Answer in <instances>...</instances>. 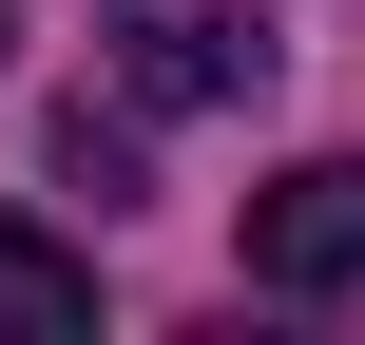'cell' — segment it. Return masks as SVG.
<instances>
[{
	"mask_svg": "<svg viewBox=\"0 0 365 345\" xmlns=\"http://www.w3.org/2000/svg\"><path fill=\"white\" fill-rule=\"evenodd\" d=\"M58 192H96V211H135V192H154V173H135V134H115V115H96V96H77V115H58Z\"/></svg>",
	"mask_w": 365,
	"mask_h": 345,
	"instance_id": "4",
	"label": "cell"
},
{
	"mask_svg": "<svg viewBox=\"0 0 365 345\" xmlns=\"http://www.w3.org/2000/svg\"><path fill=\"white\" fill-rule=\"evenodd\" d=\"M250 288H365V154H308L250 192Z\"/></svg>",
	"mask_w": 365,
	"mask_h": 345,
	"instance_id": "2",
	"label": "cell"
},
{
	"mask_svg": "<svg viewBox=\"0 0 365 345\" xmlns=\"http://www.w3.org/2000/svg\"><path fill=\"white\" fill-rule=\"evenodd\" d=\"M96 58L135 115H250L269 96V19L250 0H96Z\"/></svg>",
	"mask_w": 365,
	"mask_h": 345,
	"instance_id": "1",
	"label": "cell"
},
{
	"mask_svg": "<svg viewBox=\"0 0 365 345\" xmlns=\"http://www.w3.org/2000/svg\"><path fill=\"white\" fill-rule=\"evenodd\" d=\"M0 58H19V0H0Z\"/></svg>",
	"mask_w": 365,
	"mask_h": 345,
	"instance_id": "5",
	"label": "cell"
},
{
	"mask_svg": "<svg viewBox=\"0 0 365 345\" xmlns=\"http://www.w3.org/2000/svg\"><path fill=\"white\" fill-rule=\"evenodd\" d=\"M77 327H96V269H77L58 230L0 211V345H77Z\"/></svg>",
	"mask_w": 365,
	"mask_h": 345,
	"instance_id": "3",
	"label": "cell"
}]
</instances>
